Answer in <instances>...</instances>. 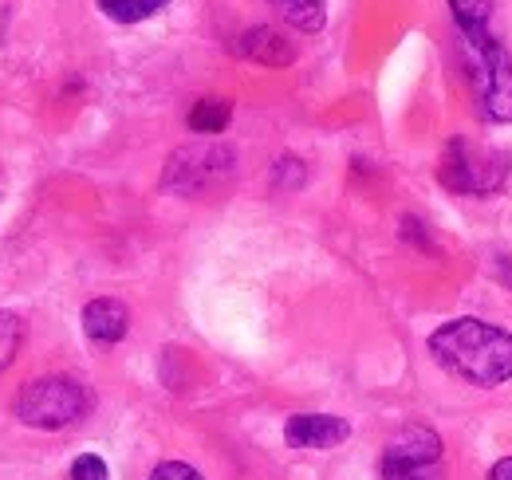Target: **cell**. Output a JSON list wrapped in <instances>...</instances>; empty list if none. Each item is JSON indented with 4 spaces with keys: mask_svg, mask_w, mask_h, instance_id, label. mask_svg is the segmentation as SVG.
Listing matches in <instances>:
<instances>
[{
    "mask_svg": "<svg viewBox=\"0 0 512 480\" xmlns=\"http://www.w3.org/2000/svg\"><path fill=\"white\" fill-rule=\"evenodd\" d=\"M426 347L442 370L477 390L505 386L512 378V335L497 323L473 315L449 319L426 339Z\"/></svg>",
    "mask_w": 512,
    "mask_h": 480,
    "instance_id": "1",
    "label": "cell"
},
{
    "mask_svg": "<svg viewBox=\"0 0 512 480\" xmlns=\"http://www.w3.org/2000/svg\"><path fill=\"white\" fill-rule=\"evenodd\" d=\"M461 52L469 67V83L477 95V111L485 122H512V56L493 36V28H465Z\"/></svg>",
    "mask_w": 512,
    "mask_h": 480,
    "instance_id": "2",
    "label": "cell"
},
{
    "mask_svg": "<svg viewBox=\"0 0 512 480\" xmlns=\"http://www.w3.org/2000/svg\"><path fill=\"white\" fill-rule=\"evenodd\" d=\"M91 406H95V398L79 378L48 374V378H32V382L20 386V394L12 402V414L28 429L56 433V429H67V425L87 418Z\"/></svg>",
    "mask_w": 512,
    "mask_h": 480,
    "instance_id": "3",
    "label": "cell"
},
{
    "mask_svg": "<svg viewBox=\"0 0 512 480\" xmlns=\"http://www.w3.org/2000/svg\"><path fill=\"white\" fill-rule=\"evenodd\" d=\"M505 178H509V154L481 150L465 138H453L438 162V181L465 197H489L505 185Z\"/></svg>",
    "mask_w": 512,
    "mask_h": 480,
    "instance_id": "4",
    "label": "cell"
},
{
    "mask_svg": "<svg viewBox=\"0 0 512 480\" xmlns=\"http://www.w3.org/2000/svg\"><path fill=\"white\" fill-rule=\"evenodd\" d=\"M233 166H237V154L225 142L182 146V150L170 154L162 185L178 197H201V193H209V189H217V185L233 178Z\"/></svg>",
    "mask_w": 512,
    "mask_h": 480,
    "instance_id": "5",
    "label": "cell"
},
{
    "mask_svg": "<svg viewBox=\"0 0 512 480\" xmlns=\"http://www.w3.org/2000/svg\"><path fill=\"white\" fill-rule=\"evenodd\" d=\"M351 437V425L347 418H335V414H292L284 421V441L292 449H312V453H323V449H335Z\"/></svg>",
    "mask_w": 512,
    "mask_h": 480,
    "instance_id": "6",
    "label": "cell"
},
{
    "mask_svg": "<svg viewBox=\"0 0 512 480\" xmlns=\"http://www.w3.org/2000/svg\"><path fill=\"white\" fill-rule=\"evenodd\" d=\"M383 461H406V465H438L442 461V437L430 425H402L383 445Z\"/></svg>",
    "mask_w": 512,
    "mask_h": 480,
    "instance_id": "7",
    "label": "cell"
},
{
    "mask_svg": "<svg viewBox=\"0 0 512 480\" xmlns=\"http://www.w3.org/2000/svg\"><path fill=\"white\" fill-rule=\"evenodd\" d=\"M83 331H87V339L99 343V347L123 343L130 331V307L123 300H115V296L91 300L83 307Z\"/></svg>",
    "mask_w": 512,
    "mask_h": 480,
    "instance_id": "8",
    "label": "cell"
},
{
    "mask_svg": "<svg viewBox=\"0 0 512 480\" xmlns=\"http://www.w3.org/2000/svg\"><path fill=\"white\" fill-rule=\"evenodd\" d=\"M237 56H245V60L253 63H264V67H288V63H296V48H292V40L284 36V32H276V28H249L241 40H237Z\"/></svg>",
    "mask_w": 512,
    "mask_h": 480,
    "instance_id": "9",
    "label": "cell"
},
{
    "mask_svg": "<svg viewBox=\"0 0 512 480\" xmlns=\"http://www.w3.org/2000/svg\"><path fill=\"white\" fill-rule=\"evenodd\" d=\"M296 32H320L327 24V0H268Z\"/></svg>",
    "mask_w": 512,
    "mask_h": 480,
    "instance_id": "10",
    "label": "cell"
},
{
    "mask_svg": "<svg viewBox=\"0 0 512 480\" xmlns=\"http://www.w3.org/2000/svg\"><path fill=\"white\" fill-rule=\"evenodd\" d=\"M233 119V103L229 99H197L190 107V130L193 134H221Z\"/></svg>",
    "mask_w": 512,
    "mask_h": 480,
    "instance_id": "11",
    "label": "cell"
},
{
    "mask_svg": "<svg viewBox=\"0 0 512 480\" xmlns=\"http://www.w3.org/2000/svg\"><path fill=\"white\" fill-rule=\"evenodd\" d=\"M170 0H99V12L119 20V24H138V20H150L166 8Z\"/></svg>",
    "mask_w": 512,
    "mask_h": 480,
    "instance_id": "12",
    "label": "cell"
},
{
    "mask_svg": "<svg viewBox=\"0 0 512 480\" xmlns=\"http://www.w3.org/2000/svg\"><path fill=\"white\" fill-rule=\"evenodd\" d=\"M20 343H24V319H20L16 311H4V307H0V374L16 362Z\"/></svg>",
    "mask_w": 512,
    "mask_h": 480,
    "instance_id": "13",
    "label": "cell"
},
{
    "mask_svg": "<svg viewBox=\"0 0 512 480\" xmlns=\"http://www.w3.org/2000/svg\"><path fill=\"white\" fill-rule=\"evenodd\" d=\"M449 16H453L457 32H465V28H489L493 0H449Z\"/></svg>",
    "mask_w": 512,
    "mask_h": 480,
    "instance_id": "14",
    "label": "cell"
},
{
    "mask_svg": "<svg viewBox=\"0 0 512 480\" xmlns=\"http://www.w3.org/2000/svg\"><path fill=\"white\" fill-rule=\"evenodd\" d=\"M304 181H308V166H304L300 158H292V154H284V158L272 166V189H280V193L300 189Z\"/></svg>",
    "mask_w": 512,
    "mask_h": 480,
    "instance_id": "15",
    "label": "cell"
},
{
    "mask_svg": "<svg viewBox=\"0 0 512 480\" xmlns=\"http://www.w3.org/2000/svg\"><path fill=\"white\" fill-rule=\"evenodd\" d=\"M379 480H438V465H406L379 457Z\"/></svg>",
    "mask_w": 512,
    "mask_h": 480,
    "instance_id": "16",
    "label": "cell"
},
{
    "mask_svg": "<svg viewBox=\"0 0 512 480\" xmlns=\"http://www.w3.org/2000/svg\"><path fill=\"white\" fill-rule=\"evenodd\" d=\"M71 480H107V461L99 453H83L71 461Z\"/></svg>",
    "mask_w": 512,
    "mask_h": 480,
    "instance_id": "17",
    "label": "cell"
},
{
    "mask_svg": "<svg viewBox=\"0 0 512 480\" xmlns=\"http://www.w3.org/2000/svg\"><path fill=\"white\" fill-rule=\"evenodd\" d=\"M150 480H205L193 465H186V461H162L154 473H150Z\"/></svg>",
    "mask_w": 512,
    "mask_h": 480,
    "instance_id": "18",
    "label": "cell"
},
{
    "mask_svg": "<svg viewBox=\"0 0 512 480\" xmlns=\"http://www.w3.org/2000/svg\"><path fill=\"white\" fill-rule=\"evenodd\" d=\"M489 480H512V457H505V461H497V465L489 469Z\"/></svg>",
    "mask_w": 512,
    "mask_h": 480,
    "instance_id": "19",
    "label": "cell"
},
{
    "mask_svg": "<svg viewBox=\"0 0 512 480\" xmlns=\"http://www.w3.org/2000/svg\"><path fill=\"white\" fill-rule=\"evenodd\" d=\"M493 272H501L505 276V284L512 288V260L509 256H497V264H493Z\"/></svg>",
    "mask_w": 512,
    "mask_h": 480,
    "instance_id": "20",
    "label": "cell"
}]
</instances>
